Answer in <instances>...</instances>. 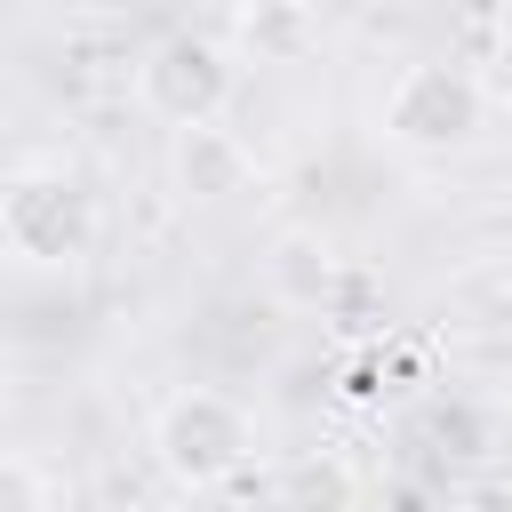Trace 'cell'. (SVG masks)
<instances>
[{"mask_svg": "<svg viewBox=\"0 0 512 512\" xmlns=\"http://www.w3.org/2000/svg\"><path fill=\"white\" fill-rule=\"evenodd\" d=\"M144 448H152V464H160L184 496H216V488H232V480L256 464L264 432H256V408H248L240 392H224V384H176V392L152 408Z\"/></svg>", "mask_w": 512, "mask_h": 512, "instance_id": "cell-1", "label": "cell"}, {"mask_svg": "<svg viewBox=\"0 0 512 512\" xmlns=\"http://www.w3.org/2000/svg\"><path fill=\"white\" fill-rule=\"evenodd\" d=\"M376 136L416 160H464L488 136V80L456 56H416L376 96Z\"/></svg>", "mask_w": 512, "mask_h": 512, "instance_id": "cell-2", "label": "cell"}, {"mask_svg": "<svg viewBox=\"0 0 512 512\" xmlns=\"http://www.w3.org/2000/svg\"><path fill=\"white\" fill-rule=\"evenodd\" d=\"M96 240H104V208L72 168H56V160L8 168V184H0V248L24 272H80L96 256Z\"/></svg>", "mask_w": 512, "mask_h": 512, "instance_id": "cell-3", "label": "cell"}, {"mask_svg": "<svg viewBox=\"0 0 512 512\" xmlns=\"http://www.w3.org/2000/svg\"><path fill=\"white\" fill-rule=\"evenodd\" d=\"M240 72H248V56L232 40H216V32H168L136 64V104L160 128H200V120H224L232 112Z\"/></svg>", "mask_w": 512, "mask_h": 512, "instance_id": "cell-4", "label": "cell"}, {"mask_svg": "<svg viewBox=\"0 0 512 512\" xmlns=\"http://www.w3.org/2000/svg\"><path fill=\"white\" fill-rule=\"evenodd\" d=\"M256 176H264V160L248 152L240 128H224V120L168 128V184H176L184 208H232V200L256 192Z\"/></svg>", "mask_w": 512, "mask_h": 512, "instance_id": "cell-5", "label": "cell"}, {"mask_svg": "<svg viewBox=\"0 0 512 512\" xmlns=\"http://www.w3.org/2000/svg\"><path fill=\"white\" fill-rule=\"evenodd\" d=\"M232 48L248 64H304L320 48V0H232Z\"/></svg>", "mask_w": 512, "mask_h": 512, "instance_id": "cell-6", "label": "cell"}, {"mask_svg": "<svg viewBox=\"0 0 512 512\" xmlns=\"http://www.w3.org/2000/svg\"><path fill=\"white\" fill-rule=\"evenodd\" d=\"M360 496H368V480H360V464L344 448H296L272 472L280 512H360Z\"/></svg>", "mask_w": 512, "mask_h": 512, "instance_id": "cell-7", "label": "cell"}, {"mask_svg": "<svg viewBox=\"0 0 512 512\" xmlns=\"http://www.w3.org/2000/svg\"><path fill=\"white\" fill-rule=\"evenodd\" d=\"M264 280H272L280 304H296V312H328V304H336V280H344V256H336L328 232H280L272 256H264Z\"/></svg>", "mask_w": 512, "mask_h": 512, "instance_id": "cell-8", "label": "cell"}, {"mask_svg": "<svg viewBox=\"0 0 512 512\" xmlns=\"http://www.w3.org/2000/svg\"><path fill=\"white\" fill-rule=\"evenodd\" d=\"M0 512H64V480L32 448H8L0 456Z\"/></svg>", "mask_w": 512, "mask_h": 512, "instance_id": "cell-9", "label": "cell"}]
</instances>
